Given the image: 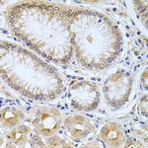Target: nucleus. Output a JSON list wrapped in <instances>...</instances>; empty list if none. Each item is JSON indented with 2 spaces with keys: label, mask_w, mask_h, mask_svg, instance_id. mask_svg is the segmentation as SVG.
Listing matches in <instances>:
<instances>
[{
  "label": "nucleus",
  "mask_w": 148,
  "mask_h": 148,
  "mask_svg": "<svg viewBox=\"0 0 148 148\" xmlns=\"http://www.w3.org/2000/svg\"><path fill=\"white\" fill-rule=\"evenodd\" d=\"M56 112L54 114H51V112H44L40 116V121L38 127L44 132L45 134H51L59 126V121H57Z\"/></svg>",
  "instance_id": "1"
},
{
  "label": "nucleus",
  "mask_w": 148,
  "mask_h": 148,
  "mask_svg": "<svg viewBox=\"0 0 148 148\" xmlns=\"http://www.w3.org/2000/svg\"><path fill=\"white\" fill-rule=\"evenodd\" d=\"M65 125H67L68 131L72 134V136L77 138H82L89 131V125L84 121V119L79 116H75V119H69Z\"/></svg>",
  "instance_id": "2"
},
{
  "label": "nucleus",
  "mask_w": 148,
  "mask_h": 148,
  "mask_svg": "<svg viewBox=\"0 0 148 148\" xmlns=\"http://www.w3.org/2000/svg\"><path fill=\"white\" fill-rule=\"evenodd\" d=\"M101 135L111 146H119L121 141V130L116 123H110L103 128Z\"/></svg>",
  "instance_id": "3"
},
{
  "label": "nucleus",
  "mask_w": 148,
  "mask_h": 148,
  "mask_svg": "<svg viewBox=\"0 0 148 148\" xmlns=\"http://www.w3.org/2000/svg\"><path fill=\"white\" fill-rule=\"evenodd\" d=\"M19 121V113L7 109L2 111V123L7 125H14Z\"/></svg>",
  "instance_id": "4"
},
{
  "label": "nucleus",
  "mask_w": 148,
  "mask_h": 148,
  "mask_svg": "<svg viewBox=\"0 0 148 148\" xmlns=\"http://www.w3.org/2000/svg\"><path fill=\"white\" fill-rule=\"evenodd\" d=\"M10 136L17 144H21L25 141L26 139V133L24 130H15L10 133Z\"/></svg>",
  "instance_id": "5"
}]
</instances>
